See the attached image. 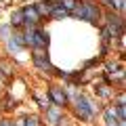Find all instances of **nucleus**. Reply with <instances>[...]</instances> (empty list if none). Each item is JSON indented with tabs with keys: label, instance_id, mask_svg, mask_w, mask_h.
Listing matches in <instances>:
<instances>
[{
	"label": "nucleus",
	"instance_id": "nucleus-10",
	"mask_svg": "<svg viewBox=\"0 0 126 126\" xmlns=\"http://www.w3.org/2000/svg\"><path fill=\"white\" fill-rule=\"evenodd\" d=\"M67 11H65V9H63V6L61 4H57V6H55V11H53V13H50V17H57V19H61V17H67Z\"/></svg>",
	"mask_w": 126,
	"mask_h": 126
},
{
	"label": "nucleus",
	"instance_id": "nucleus-15",
	"mask_svg": "<svg viewBox=\"0 0 126 126\" xmlns=\"http://www.w3.org/2000/svg\"><path fill=\"white\" fill-rule=\"evenodd\" d=\"M0 126H15V124L11 120H2V122H0Z\"/></svg>",
	"mask_w": 126,
	"mask_h": 126
},
{
	"label": "nucleus",
	"instance_id": "nucleus-2",
	"mask_svg": "<svg viewBox=\"0 0 126 126\" xmlns=\"http://www.w3.org/2000/svg\"><path fill=\"white\" fill-rule=\"evenodd\" d=\"M23 38H25V46H34L36 50L44 48L48 44V34L44 30H40V27H30Z\"/></svg>",
	"mask_w": 126,
	"mask_h": 126
},
{
	"label": "nucleus",
	"instance_id": "nucleus-5",
	"mask_svg": "<svg viewBox=\"0 0 126 126\" xmlns=\"http://www.w3.org/2000/svg\"><path fill=\"white\" fill-rule=\"evenodd\" d=\"M48 97L53 99V103L57 105V107H63V105L67 103V94L63 93V88H59V86H50Z\"/></svg>",
	"mask_w": 126,
	"mask_h": 126
},
{
	"label": "nucleus",
	"instance_id": "nucleus-7",
	"mask_svg": "<svg viewBox=\"0 0 126 126\" xmlns=\"http://www.w3.org/2000/svg\"><path fill=\"white\" fill-rule=\"evenodd\" d=\"M32 59H34V63H36L40 69H50V61H48V57H46L42 50H34Z\"/></svg>",
	"mask_w": 126,
	"mask_h": 126
},
{
	"label": "nucleus",
	"instance_id": "nucleus-9",
	"mask_svg": "<svg viewBox=\"0 0 126 126\" xmlns=\"http://www.w3.org/2000/svg\"><path fill=\"white\" fill-rule=\"evenodd\" d=\"M61 113H63V107H57V105H55V107H48V109H46V118H48L50 124H57V122H59V116H61Z\"/></svg>",
	"mask_w": 126,
	"mask_h": 126
},
{
	"label": "nucleus",
	"instance_id": "nucleus-14",
	"mask_svg": "<svg viewBox=\"0 0 126 126\" xmlns=\"http://www.w3.org/2000/svg\"><path fill=\"white\" fill-rule=\"evenodd\" d=\"M6 34H9V25H4V27H0V36L6 40Z\"/></svg>",
	"mask_w": 126,
	"mask_h": 126
},
{
	"label": "nucleus",
	"instance_id": "nucleus-11",
	"mask_svg": "<svg viewBox=\"0 0 126 126\" xmlns=\"http://www.w3.org/2000/svg\"><path fill=\"white\" fill-rule=\"evenodd\" d=\"M19 126H40V124H38L36 116H30V118H23V120L19 122Z\"/></svg>",
	"mask_w": 126,
	"mask_h": 126
},
{
	"label": "nucleus",
	"instance_id": "nucleus-4",
	"mask_svg": "<svg viewBox=\"0 0 126 126\" xmlns=\"http://www.w3.org/2000/svg\"><path fill=\"white\" fill-rule=\"evenodd\" d=\"M107 27L105 30L109 32V36L111 38H118V36H122V27H124V23H122V19L120 17H113V15H107Z\"/></svg>",
	"mask_w": 126,
	"mask_h": 126
},
{
	"label": "nucleus",
	"instance_id": "nucleus-13",
	"mask_svg": "<svg viewBox=\"0 0 126 126\" xmlns=\"http://www.w3.org/2000/svg\"><path fill=\"white\" fill-rule=\"evenodd\" d=\"M21 23H23V13H21V11L13 13V17H11V25L17 27V25H21Z\"/></svg>",
	"mask_w": 126,
	"mask_h": 126
},
{
	"label": "nucleus",
	"instance_id": "nucleus-12",
	"mask_svg": "<svg viewBox=\"0 0 126 126\" xmlns=\"http://www.w3.org/2000/svg\"><path fill=\"white\" fill-rule=\"evenodd\" d=\"M78 2H80V0H63V2H61V6H63L65 11H67V13H72V11L78 6Z\"/></svg>",
	"mask_w": 126,
	"mask_h": 126
},
{
	"label": "nucleus",
	"instance_id": "nucleus-3",
	"mask_svg": "<svg viewBox=\"0 0 126 126\" xmlns=\"http://www.w3.org/2000/svg\"><path fill=\"white\" fill-rule=\"evenodd\" d=\"M76 111H78V116H80L82 120H90L94 107H93V103L86 99L84 94H78V97H76Z\"/></svg>",
	"mask_w": 126,
	"mask_h": 126
},
{
	"label": "nucleus",
	"instance_id": "nucleus-6",
	"mask_svg": "<svg viewBox=\"0 0 126 126\" xmlns=\"http://www.w3.org/2000/svg\"><path fill=\"white\" fill-rule=\"evenodd\" d=\"M21 13H23V21L30 23V25H36L40 21V15H38L36 6H25V9H21Z\"/></svg>",
	"mask_w": 126,
	"mask_h": 126
},
{
	"label": "nucleus",
	"instance_id": "nucleus-1",
	"mask_svg": "<svg viewBox=\"0 0 126 126\" xmlns=\"http://www.w3.org/2000/svg\"><path fill=\"white\" fill-rule=\"evenodd\" d=\"M72 15L74 17H78V19H82V21H90V23H94L97 19H99V6L94 4V2H90V0H86V2H78V6L72 11Z\"/></svg>",
	"mask_w": 126,
	"mask_h": 126
},
{
	"label": "nucleus",
	"instance_id": "nucleus-8",
	"mask_svg": "<svg viewBox=\"0 0 126 126\" xmlns=\"http://www.w3.org/2000/svg\"><path fill=\"white\" fill-rule=\"evenodd\" d=\"M57 4H59V2H53V0H48V2H40V4H36V11H38V15H42V13L50 15Z\"/></svg>",
	"mask_w": 126,
	"mask_h": 126
}]
</instances>
